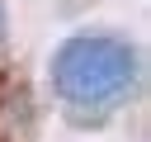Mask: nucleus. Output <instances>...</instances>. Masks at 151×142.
<instances>
[{
    "mask_svg": "<svg viewBox=\"0 0 151 142\" xmlns=\"http://www.w3.org/2000/svg\"><path fill=\"white\" fill-rule=\"evenodd\" d=\"M52 85L76 109H109L132 95L137 85V52L123 38L109 33H80L66 38L52 57Z\"/></svg>",
    "mask_w": 151,
    "mask_h": 142,
    "instance_id": "obj_1",
    "label": "nucleus"
}]
</instances>
